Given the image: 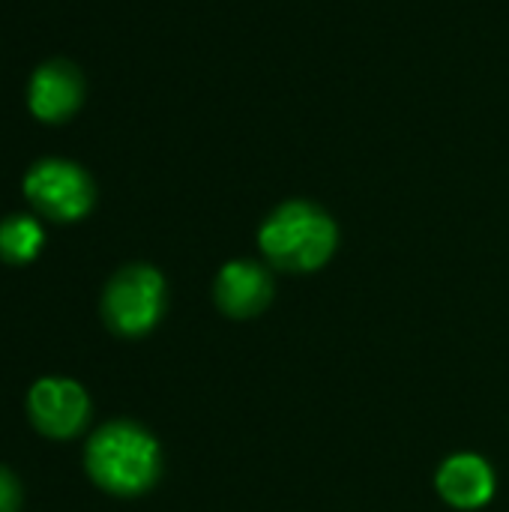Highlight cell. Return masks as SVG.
I'll return each mask as SVG.
<instances>
[{"instance_id":"cell-1","label":"cell","mask_w":509,"mask_h":512,"mask_svg":"<svg viewBox=\"0 0 509 512\" xmlns=\"http://www.w3.org/2000/svg\"><path fill=\"white\" fill-rule=\"evenodd\" d=\"M90 480L117 498H135L156 486L162 474V450L156 438L129 420L105 423L84 453Z\"/></svg>"},{"instance_id":"cell-6","label":"cell","mask_w":509,"mask_h":512,"mask_svg":"<svg viewBox=\"0 0 509 512\" xmlns=\"http://www.w3.org/2000/svg\"><path fill=\"white\" fill-rule=\"evenodd\" d=\"M213 297L228 318H255L273 300V276L258 261H228L216 276Z\"/></svg>"},{"instance_id":"cell-7","label":"cell","mask_w":509,"mask_h":512,"mask_svg":"<svg viewBox=\"0 0 509 512\" xmlns=\"http://www.w3.org/2000/svg\"><path fill=\"white\" fill-rule=\"evenodd\" d=\"M81 99H84V78L78 66L69 60L42 63L30 78L27 102H30V111L45 123H60L72 117Z\"/></svg>"},{"instance_id":"cell-10","label":"cell","mask_w":509,"mask_h":512,"mask_svg":"<svg viewBox=\"0 0 509 512\" xmlns=\"http://www.w3.org/2000/svg\"><path fill=\"white\" fill-rule=\"evenodd\" d=\"M18 507H21V486L6 468H0V512H18Z\"/></svg>"},{"instance_id":"cell-2","label":"cell","mask_w":509,"mask_h":512,"mask_svg":"<svg viewBox=\"0 0 509 512\" xmlns=\"http://www.w3.org/2000/svg\"><path fill=\"white\" fill-rule=\"evenodd\" d=\"M336 243V222L327 210L309 201H285L264 219L258 231L261 252L285 273H312L324 267L333 258Z\"/></svg>"},{"instance_id":"cell-3","label":"cell","mask_w":509,"mask_h":512,"mask_svg":"<svg viewBox=\"0 0 509 512\" xmlns=\"http://www.w3.org/2000/svg\"><path fill=\"white\" fill-rule=\"evenodd\" d=\"M165 312V279L147 264L123 267L105 288L102 318L117 336L135 339L150 333Z\"/></svg>"},{"instance_id":"cell-8","label":"cell","mask_w":509,"mask_h":512,"mask_svg":"<svg viewBox=\"0 0 509 512\" xmlns=\"http://www.w3.org/2000/svg\"><path fill=\"white\" fill-rule=\"evenodd\" d=\"M438 495L456 507V510H480L492 501L495 495V474L486 459L474 453H459L450 456L438 477H435Z\"/></svg>"},{"instance_id":"cell-9","label":"cell","mask_w":509,"mask_h":512,"mask_svg":"<svg viewBox=\"0 0 509 512\" xmlns=\"http://www.w3.org/2000/svg\"><path fill=\"white\" fill-rule=\"evenodd\" d=\"M42 249V228L30 216H6L0 222V258L6 264H27Z\"/></svg>"},{"instance_id":"cell-4","label":"cell","mask_w":509,"mask_h":512,"mask_svg":"<svg viewBox=\"0 0 509 512\" xmlns=\"http://www.w3.org/2000/svg\"><path fill=\"white\" fill-rule=\"evenodd\" d=\"M27 201L54 222H75L90 213L96 189L84 168L66 159H42L24 177Z\"/></svg>"},{"instance_id":"cell-5","label":"cell","mask_w":509,"mask_h":512,"mask_svg":"<svg viewBox=\"0 0 509 512\" xmlns=\"http://www.w3.org/2000/svg\"><path fill=\"white\" fill-rule=\"evenodd\" d=\"M27 414L39 435L69 441L81 435L90 420V399L81 384L69 378H42L30 387Z\"/></svg>"}]
</instances>
